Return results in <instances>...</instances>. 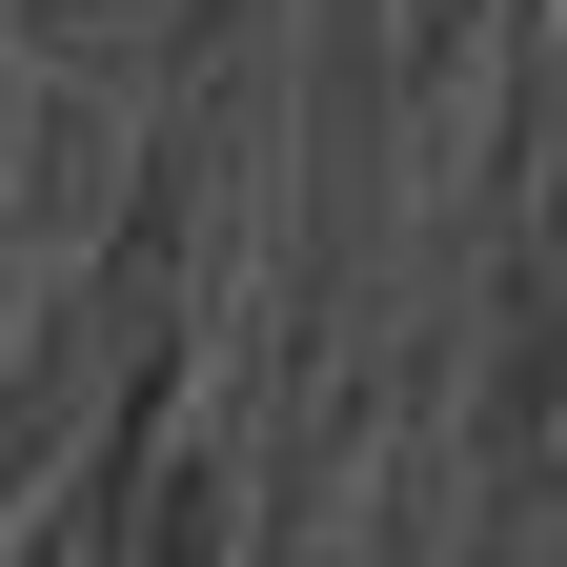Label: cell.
<instances>
[{
  "label": "cell",
  "instance_id": "obj_1",
  "mask_svg": "<svg viewBox=\"0 0 567 567\" xmlns=\"http://www.w3.org/2000/svg\"><path fill=\"white\" fill-rule=\"evenodd\" d=\"M122 567H203V486H142V527H122Z\"/></svg>",
  "mask_w": 567,
  "mask_h": 567
}]
</instances>
